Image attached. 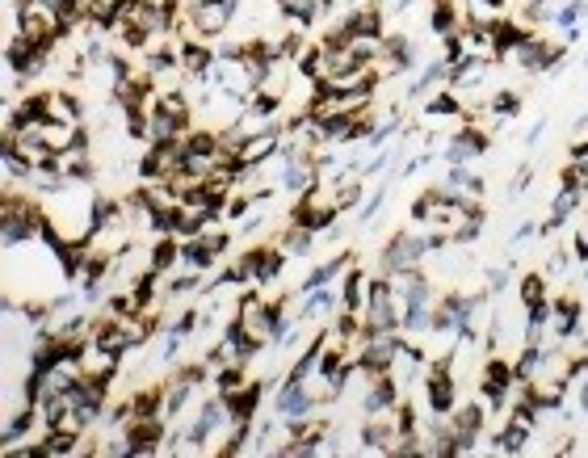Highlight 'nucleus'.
<instances>
[{
    "label": "nucleus",
    "mask_w": 588,
    "mask_h": 458,
    "mask_svg": "<svg viewBox=\"0 0 588 458\" xmlns=\"http://www.w3.org/2000/svg\"><path fill=\"white\" fill-rule=\"evenodd\" d=\"M584 68H588V55H584Z\"/></svg>",
    "instance_id": "6e6d98bb"
},
{
    "label": "nucleus",
    "mask_w": 588,
    "mask_h": 458,
    "mask_svg": "<svg viewBox=\"0 0 588 458\" xmlns=\"http://www.w3.org/2000/svg\"><path fill=\"white\" fill-rule=\"evenodd\" d=\"M404 307V333L408 336H429L433 324V303H399Z\"/></svg>",
    "instance_id": "e433bc0d"
},
{
    "label": "nucleus",
    "mask_w": 588,
    "mask_h": 458,
    "mask_svg": "<svg viewBox=\"0 0 588 458\" xmlns=\"http://www.w3.org/2000/svg\"><path fill=\"white\" fill-rule=\"evenodd\" d=\"M513 387H517L513 361L488 353V361H483V375H479V400L496 412V408H505V403H508V391H513Z\"/></svg>",
    "instance_id": "1a4fd4ad"
},
{
    "label": "nucleus",
    "mask_w": 588,
    "mask_h": 458,
    "mask_svg": "<svg viewBox=\"0 0 588 458\" xmlns=\"http://www.w3.org/2000/svg\"><path fill=\"white\" fill-rule=\"evenodd\" d=\"M168 429H173V425H168L165 417H143V420H131V425H126V442H131V454H126V458L160 454V450H165Z\"/></svg>",
    "instance_id": "ddd939ff"
},
{
    "label": "nucleus",
    "mask_w": 588,
    "mask_h": 458,
    "mask_svg": "<svg viewBox=\"0 0 588 458\" xmlns=\"http://www.w3.org/2000/svg\"><path fill=\"white\" fill-rule=\"evenodd\" d=\"M580 202H584V190H555V198H550V215L542 223H538V236L547 240L555 236V232H563L567 227V219H572L575 210H580Z\"/></svg>",
    "instance_id": "f3484780"
},
{
    "label": "nucleus",
    "mask_w": 588,
    "mask_h": 458,
    "mask_svg": "<svg viewBox=\"0 0 588 458\" xmlns=\"http://www.w3.org/2000/svg\"><path fill=\"white\" fill-rule=\"evenodd\" d=\"M215 252L202 244V236H193V240H181V269H198V274H210L215 269Z\"/></svg>",
    "instance_id": "c9c22d12"
},
{
    "label": "nucleus",
    "mask_w": 588,
    "mask_h": 458,
    "mask_svg": "<svg viewBox=\"0 0 588 458\" xmlns=\"http://www.w3.org/2000/svg\"><path fill=\"white\" fill-rule=\"evenodd\" d=\"M223 345L232 349V361H244V366H248V361H252L260 349H265V341H260V336H252L244 324L232 316V324L223 328Z\"/></svg>",
    "instance_id": "412c9836"
},
{
    "label": "nucleus",
    "mask_w": 588,
    "mask_h": 458,
    "mask_svg": "<svg viewBox=\"0 0 588 458\" xmlns=\"http://www.w3.org/2000/svg\"><path fill=\"white\" fill-rule=\"evenodd\" d=\"M34 425H42V420H38V408H34V403H21V412H13V417L4 420V450H9V445L30 442Z\"/></svg>",
    "instance_id": "c85d7f7f"
},
{
    "label": "nucleus",
    "mask_w": 588,
    "mask_h": 458,
    "mask_svg": "<svg viewBox=\"0 0 588 458\" xmlns=\"http://www.w3.org/2000/svg\"><path fill=\"white\" fill-rule=\"evenodd\" d=\"M210 383H215V391H219V395H232V391H240L248 383V366H244V361H227V366H219V370H215V378H210Z\"/></svg>",
    "instance_id": "4c0bfd02"
},
{
    "label": "nucleus",
    "mask_w": 588,
    "mask_h": 458,
    "mask_svg": "<svg viewBox=\"0 0 588 458\" xmlns=\"http://www.w3.org/2000/svg\"><path fill=\"white\" fill-rule=\"evenodd\" d=\"M463 4L458 0H433V9H429V30L438 34V38H446V34H458L463 30Z\"/></svg>",
    "instance_id": "bb28decb"
},
{
    "label": "nucleus",
    "mask_w": 588,
    "mask_h": 458,
    "mask_svg": "<svg viewBox=\"0 0 588 458\" xmlns=\"http://www.w3.org/2000/svg\"><path fill=\"white\" fill-rule=\"evenodd\" d=\"M429 257V240H424V227L421 232H408V227H399L396 236L387 240L383 249H379V274H404L412 265H421Z\"/></svg>",
    "instance_id": "39448f33"
},
{
    "label": "nucleus",
    "mask_w": 588,
    "mask_h": 458,
    "mask_svg": "<svg viewBox=\"0 0 588 458\" xmlns=\"http://www.w3.org/2000/svg\"><path fill=\"white\" fill-rule=\"evenodd\" d=\"M269 387H274L269 378H248L240 391L223 395V400H227V412H232V425H257L260 400H265V391H269Z\"/></svg>",
    "instance_id": "4468645a"
},
{
    "label": "nucleus",
    "mask_w": 588,
    "mask_h": 458,
    "mask_svg": "<svg viewBox=\"0 0 588 458\" xmlns=\"http://www.w3.org/2000/svg\"><path fill=\"white\" fill-rule=\"evenodd\" d=\"M173 375H177V378H185L190 387H206V383L215 378V370L206 366V358H198V361H181V366H177V370H173Z\"/></svg>",
    "instance_id": "79ce46f5"
},
{
    "label": "nucleus",
    "mask_w": 588,
    "mask_h": 458,
    "mask_svg": "<svg viewBox=\"0 0 588 458\" xmlns=\"http://www.w3.org/2000/svg\"><path fill=\"white\" fill-rule=\"evenodd\" d=\"M357 442L374 450V454H391L399 442V429H396V417L383 412V417H366L362 420V433H357Z\"/></svg>",
    "instance_id": "a211bd4d"
},
{
    "label": "nucleus",
    "mask_w": 588,
    "mask_h": 458,
    "mask_svg": "<svg viewBox=\"0 0 588 458\" xmlns=\"http://www.w3.org/2000/svg\"><path fill=\"white\" fill-rule=\"evenodd\" d=\"M572 265H575L572 249H567V244H559V249H555V252L547 257V269H542V274H547V278H563V274H567Z\"/></svg>",
    "instance_id": "37998d69"
},
{
    "label": "nucleus",
    "mask_w": 588,
    "mask_h": 458,
    "mask_svg": "<svg viewBox=\"0 0 588 458\" xmlns=\"http://www.w3.org/2000/svg\"><path fill=\"white\" fill-rule=\"evenodd\" d=\"M307 47H311V38H307V30H303V26L286 30V34L277 38V51H282V55L290 59V64H294V59H299L303 51H307Z\"/></svg>",
    "instance_id": "a19ab883"
},
{
    "label": "nucleus",
    "mask_w": 588,
    "mask_h": 458,
    "mask_svg": "<svg viewBox=\"0 0 588 458\" xmlns=\"http://www.w3.org/2000/svg\"><path fill=\"white\" fill-rule=\"evenodd\" d=\"M235 13H240V0H206L198 9H190V30L193 38H223L232 30Z\"/></svg>",
    "instance_id": "0eeeda50"
},
{
    "label": "nucleus",
    "mask_w": 588,
    "mask_h": 458,
    "mask_svg": "<svg viewBox=\"0 0 588 458\" xmlns=\"http://www.w3.org/2000/svg\"><path fill=\"white\" fill-rule=\"evenodd\" d=\"M193 395H198V387H190L185 378H165V420L168 425H177L181 417H185V408L193 403Z\"/></svg>",
    "instance_id": "a878e982"
},
{
    "label": "nucleus",
    "mask_w": 588,
    "mask_h": 458,
    "mask_svg": "<svg viewBox=\"0 0 588 458\" xmlns=\"http://www.w3.org/2000/svg\"><path fill=\"white\" fill-rule=\"evenodd\" d=\"M567 152H572V160H580V156H588V143H584V140H575Z\"/></svg>",
    "instance_id": "864d4df0"
},
{
    "label": "nucleus",
    "mask_w": 588,
    "mask_h": 458,
    "mask_svg": "<svg viewBox=\"0 0 588 458\" xmlns=\"http://www.w3.org/2000/svg\"><path fill=\"white\" fill-rule=\"evenodd\" d=\"M357 257H354V249H341L337 252V257H328V261H320L311 269V274H307V278H303V286H299V294H307V291H320V286H332V282H337V274H345V269H349V265H354Z\"/></svg>",
    "instance_id": "6ab92c4d"
},
{
    "label": "nucleus",
    "mask_w": 588,
    "mask_h": 458,
    "mask_svg": "<svg viewBox=\"0 0 588 458\" xmlns=\"http://www.w3.org/2000/svg\"><path fill=\"white\" fill-rule=\"evenodd\" d=\"M584 131H588V114H580V118H575V126H572V135H575V140H580Z\"/></svg>",
    "instance_id": "5fc2aeb1"
},
{
    "label": "nucleus",
    "mask_w": 588,
    "mask_h": 458,
    "mask_svg": "<svg viewBox=\"0 0 588 458\" xmlns=\"http://www.w3.org/2000/svg\"><path fill=\"white\" fill-rule=\"evenodd\" d=\"M59 156H64V173H68L72 185H93L97 181V165L89 160L84 148H68V152H59Z\"/></svg>",
    "instance_id": "72a5a7b5"
},
{
    "label": "nucleus",
    "mask_w": 588,
    "mask_h": 458,
    "mask_svg": "<svg viewBox=\"0 0 588 458\" xmlns=\"http://www.w3.org/2000/svg\"><path fill=\"white\" fill-rule=\"evenodd\" d=\"M366 291H370V274L354 261L341 274V307H349V311H366Z\"/></svg>",
    "instance_id": "4be33fe9"
},
{
    "label": "nucleus",
    "mask_w": 588,
    "mask_h": 458,
    "mask_svg": "<svg viewBox=\"0 0 588 458\" xmlns=\"http://www.w3.org/2000/svg\"><path fill=\"white\" fill-rule=\"evenodd\" d=\"M547 126H550V118H538V123H533L530 131H525V143H530V148H533V143H538V140H542V135H547Z\"/></svg>",
    "instance_id": "603ef678"
},
{
    "label": "nucleus",
    "mask_w": 588,
    "mask_h": 458,
    "mask_svg": "<svg viewBox=\"0 0 588 458\" xmlns=\"http://www.w3.org/2000/svg\"><path fill=\"white\" fill-rule=\"evenodd\" d=\"M508 64H517L525 76H550V72H559L563 64H567V42H550L533 30L530 38L508 55Z\"/></svg>",
    "instance_id": "20e7f679"
},
{
    "label": "nucleus",
    "mask_w": 588,
    "mask_h": 458,
    "mask_svg": "<svg viewBox=\"0 0 588 458\" xmlns=\"http://www.w3.org/2000/svg\"><path fill=\"white\" fill-rule=\"evenodd\" d=\"M580 324H584V303H580L575 294H555V299H550L547 333L563 345V341H575V336H580Z\"/></svg>",
    "instance_id": "f8f14e48"
},
{
    "label": "nucleus",
    "mask_w": 588,
    "mask_h": 458,
    "mask_svg": "<svg viewBox=\"0 0 588 458\" xmlns=\"http://www.w3.org/2000/svg\"><path fill=\"white\" fill-rule=\"evenodd\" d=\"M210 64H215V47L206 38H181L177 42V68L185 81H206Z\"/></svg>",
    "instance_id": "2eb2a0df"
},
{
    "label": "nucleus",
    "mask_w": 588,
    "mask_h": 458,
    "mask_svg": "<svg viewBox=\"0 0 588 458\" xmlns=\"http://www.w3.org/2000/svg\"><path fill=\"white\" fill-rule=\"evenodd\" d=\"M517 299H521V311H530V307L550 303V278H547V274H521V282H517Z\"/></svg>",
    "instance_id": "473e14b6"
},
{
    "label": "nucleus",
    "mask_w": 588,
    "mask_h": 458,
    "mask_svg": "<svg viewBox=\"0 0 588 458\" xmlns=\"http://www.w3.org/2000/svg\"><path fill=\"white\" fill-rule=\"evenodd\" d=\"M441 185H446L450 194H458V198H483L488 194V181L479 177L471 165H450V173H446Z\"/></svg>",
    "instance_id": "5701e85b"
},
{
    "label": "nucleus",
    "mask_w": 588,
    "mask_h": 458,
    "mask_svg": "<svg viewBox=\"0 0 588 458\" xmlns=\"http://www.w3.org/2000/svg\"><path fill=\"white\" fill-rule=\"evenodd\" d=\"M530 433H533V425L508 420L505 429L492 437V450H496V454H525V445H530Z\"/></svg>",
    "instance_id": "2f4dec72"
},
{
    "label": "nucleus",
    "mask_w": 588,
    "mask_h": 458,
    "mask_svg": "<svg viewBox=\"0 0 588 458\" xmlns=\"http://www.w3.org/2000/svg\"><path fill=\"white\" fill-rule=\"evenodd\" d=\"M240 274L244 282H257V286H269V282L282 278V269H286V249L282 244H252V249L240 252Z\"/></svg>",
    "instance_id": "423d86ee"
},
{
    "label": "nucleus",
    "mask_w": 588,
    "mask_h": 458,
    "mask_svg": "<svg viewBox=\"0 0 588 458\" xmlns=\"http://www.w3.org/2000/svg\"><path fill=\"white\" fill-rule=\"evenodd\" d=\"M488 114H492V118H517L521 114V93H513V89H500V93H492V98H488Z\"/></svg>",
    "instance_id": "58836bf2"
},
{
    "label": "nucleus",
    "mask_w": 588,
    "mask_h": 458,
    "mask_svg": "<svg viewBox=\"0 0 588 458\" xmlns=\"http://www.w3.org/2000/svg\"><path fill=\"white\" fill-rule=\"evenodd\" d=\"M341 307V291H332V286H320V291H307L303 294V307L294 316L307 324V319H328L332 311Z\"/></svg>",
    "instance_id": "b1692460"
},
{
    "label": "nucleus",
    "mask_w": 588,
    "mask_h": 458,
    "mask_svg": "<svg viewBox=\"0 0 588 458\" xmlns=\"http://www.w3.org/2000/svg\"><path fill=\"white\" fill-rule=\"evenodd\" d=\"M51 118H55V123L84 126V101L76 98L72 89H51Z\"/></svg>",
    "instance_id": "c756f323"
},
{
    "label": "nucleus",
    "mask_w": 588,
    "mask_h": 458,
    "mask_svg": "<svg viewBox=\"0 0 588 458\" xmlns=\"http://www.w3.org/2000/svg\"><path fill=\"white\" fill-rule=\"evenodd\" d=\"M190 336H177V333H165V341H160V361L165 366H173V361L181 358V345H185Z\"/></svg>",
    "instance_id": "49530a36"
},
{
    "label": "nucleus",
    "mask_w": 588,
    "mask_h": 458,
    "mask_svg": "<svg viewBox=\"0 0 588 458\" xmlns=\"http://www.w3.org/2000/svg\"><path fill=\"white\" fill-rule=\"evenodd\" d=\"M42 219H47V207L38 198L13 194V185L0 190V240L4 249H21L42 232Z\"/></svg>",
    "instance_id": "f257e3e1"
},
{
    "label": "nucleus",
    "mask_w": 588,
    "mask_h": 458,
    "mask_svg": "<svg viewBox=\"0 0 588 458\" xmlns=\"http://www.w3.org/2000/svg\"><path fill=\"white\" fill-rule=\"evenodd\" d=\"M584 227H588V219H584Z\"/></svg>",
    "instance_id": "4d7b16f0"
},
{
    "label": "nucleus",
    "mask_w": 588,
    "mask_h": 458,
    "mask_svg": "<svg viewBox=\"0 0 588 458\" xmlns=\"http://www.w3.org/2000/svg\"><path fill=\"white\" fill-rule=\"evenodd\" d=\"M416 68V47H412L408 34H387L383 42V59H379V72H383V81H396L404 72Z\"/></svg>",
    "instance_id": "dca6fc26"
},
{
    "label": "nucleus",
    "mask_w": 588,
    "mask_h": 458,
    "mask_svg": "<svg viewBox=\"0 0 588 458\" xmlns=\"http://www.w3.org/2000/svg\"><path fill=\"white\" fill-rule=\"evenodd\" d=\"M533 236H538V227H533V223H521L517 232H513V249H525Z\"/></svg>",
    "instance_id": "3c124183"
},
{
    "label": "nucleus",
    "mask_w": 588,
    "mask_h": 458,
    "mask_svg": "<svg viewBox=\"0 0 588 458\" xmlns=\"http://www.w3.org/2000/svg\"><path fill=\"white\" fill-rule=\"evenodd\" d=\"M202 328V307H185V311H177V316L168 319L165 333H177V336H193Z\"/></svg>",
    "instance_id": "ea45409f"
},
{
    "label": "nucleus",
    "mask_w": 588,
    "mask_h": 458,
    "mask_svg": "<svg viewBox=\"0 0 588 458\" xmlns=\"http://www.w3.org/2000/svg\"><path fill=\"white\" fill-rule=\"evenodd\" d=\"M274 412L282 420H303V417H320V403H315V395L307 391L303 378H286L274 391Z\"/></svg>",
    "instance_id": "9b49d317"
},
{
    "label": "nucleus",
    "mask_w": 588,
    "mask_h": 458,
    "mask_svg": "<svg viewBox=\"0 0 588 458\" xmlns=\"http://www.w3.org/2000/svg\"><path fill=\"white\" fill-rule=\"evenodd\" d=\"M530 185H533V165H521V168H517V177H513V185H508V198L525 194Z\"/></svg>",
    "instance_id": "09e8293b"
},
{
    "label": "nucleus",
    "mask_w": 588,
    "mask_h": 458,
    "mask_svg": "<svg viewBox=\"0 0 588 458\" xmlns=\"http://www.w3.org/2000/svg\"><path fill=\"white\" fill-rule=\"evenodd\" d=\"M488 148H492V131H488V126L458 123V131L446 140L441 160H446V165H471V160H479V156H488Z\"/></svg>",
    "instance_id": "6e6552de"
},
{
    "label": "nucleus",
    "mask_w": 588,
    "mask_h": 458,
    "mask_svg": "<svg viewBox=\"0 0 588 458\" xmlns=\"http://www.w3.org/2000/svg\"><path fill=\"white\" fill-rule=\"evenodd\" d=\"M572 257H575L580 265L588 261V227H580V232L572 236Z\"/></svg>",
    "instance_id": "8fccbe9b"
},
{
    "label": "nucleus",
    "mask_w": 588,
    "mask_h": 458,
    "mask_svg": "<svg viewBox=\"0 0 588 458\" xmlns=\"http://www.w3.org/2000/svg\"><path fill=\"white\" fill-rule=\"evenodd\" d=\"M446 76H450V64H446V59H429V64L421 68V76H412L408 81V101L433 98L441 84H446Z\"/></svg>",
    "instance_id": "aec40b11"
},
{
    "label": "nucleus",
    "mask_w": 588,
    "mask_h": 458,
    "mask_svg": "<svg viewBox=\"0 0 588 458\" xmlns=\"http://www.w3.org/2000/svg\"><path fill=\"white\" fill-rule=\"evenodd\" d=\"M190 173V152L185 135L165 143H148V152L139 156V181H177Z\"/></svg>",
    "instance_id": "f03ea898"
},
{
    "label": "nucleus",
    "mask_w": 588,
    "mask_h": 458,
    "mask_svg": "<svg viewBox=\"0 0 588 458\" xmlns=\"http://www.w3.org/2000/svg\"><path fill=\"white\" fill-rule=\"evenodd\" d=\"M202 244L215 252V261H219V257H227V249H232V232H215V227H206Z\"/></svg>",
    "instance_id": "a18cd8bd"
},
{
    "label": "nucleus",
    "mask_w": 588,
    "mask_h": 458,
    "mask_svg": "<svg viewBox=\"0 0 588 458\" xmlns=\"http://www.w3.org/2000/svg\"><path fill=\"white\" fill-rule=\"evenodd\" d=\"M315 232L311 227H303V223H286V232L277 236V244L286 249V257H311V249H315Z\"/></svg>",
    "instance_id": "f704fd0d"
},
{
    "label": "nucleus",
    "mask_w": 588,
    "mask_h": 458,
    "mask_svg": "<svg viewBox=\"0 0 588 458\" xmlns=\"http://www.w3.org/2000/svg\"><path fill=\"white\" fill-rule=\"evenodd\" d=\"M399 400H404V383H399L391 370H383V375L366 378V391H362V403H357V408H362V417H383Z\"/></svg>",
    "instance_id": "9d476101"
},
{
    "label": "nucleus",
    "mask_w": 588,
    "mask_h": 458,
    "mask_svg": "<svg viewBox=\"0 0 588 458\" xmlns=\"http://www.w3.org/2000/svg\"><path fill=\"white\" fill-rule=\"evenodd\" d=\"M463 93L458 89H450V84H441L433 98H424L421 101V114L424 118H463Z\"/></svg>",
    "instance_id": "393cba45"
},
{
    "label": "nucleus",
    "mask_w": 588,
    "mask_h": 458,
    "mask_svg": "<svg viewBox=\"0 0 588 458\" xmlns=\"http://www.w3.org/2000/svg\"><path fill=\"white\" fill-rule=\"evenodd\" d=\"M274 4L286 21H294V26H303V30H311L320 17H328L324 0H274Z\"/></svg>",
    "instance_id": "cd10ccee"
},
{
    "label": "nucleus",
    "mask_w": 588,
    "mask_h": 458,
    "mask_svg": "<svg viewBox=\"0 0 588 458\" xmlns=\"http://www.w3.org/2000/svg\"><path fill=\"white\" fill-rule=\"evenodd\" d=\"M148 265L160 269V274L181 269V236H156V244H151V252H148Z\"/></svg>",
    "instance_id": "7c9ffc66"
},
{
    "label": "nucleus",
    "mask_w": 588,
    "mask_h": 458,
    "mask_svg": "<svg viewBox=\"0 0 588 458\" xmlns=\"http://www.w3.org/2000/svg\"><path fill=\"white\" fill-rule=\"evenodd\" d=\"M424 408L438 412V417H450L454 403H458V378H454V353H441L424 366Z\"/></svg>",
    "instance_id": "7ed1b4c3"
},
{
    "label": "nucleus",
    "mask_w": 588,
    "mask_h": 458,
    "mask_svg": "<svg viewBox=\"0 0 588 458\" xmlns=\"http://www.w3.org/2000/svg\"><path fill=\"white\" fill-rule=\"evenodd\" d=\"M383 202H387V181L366 198V202H362V207H357V223H374V215L383 210Z\"/></svg>",
    "instance_id": "c03bdc74"
},
{
    "label": "nucleus",
    "mask_w": 588,
    "mask_h": 458,
    "mask_svg": "<svg viewBox=\"0 0 588 458\" xmlns=\"http://www.w3.org/2000/svg\"><path fill=\"white\" fill-rule=\"evenodd\" d=\"M483 294H500V291H508V278H513V269H488L483 274Z\"/></svg>",
    "instance_id": "de8ad7c7"
}]
</instances>
